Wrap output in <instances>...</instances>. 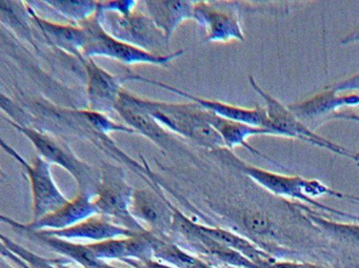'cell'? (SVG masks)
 I'll list each match as a JSON object with an SVG mask.
<instances>
[{"label":"cell","instance_id":"obj_1","mask_svg":"<svg viewBox=\"0 0 359 268\" xmlns=\"http://www.w3.org/2000/svg\"><path fill=\"white\" fill-rule=\"evenodd\" d=\"M214 154L218 158L222 159L226 164L241 171V174L253 180L258 185L274 194L275 196L300 201L306 204L312 205L316 209L340 216V217L350 218L354 221L359 222V216L337 211V209H332V207L314 200V197L330 196L338 199H348L352 202L359 203V197L337 192L318 180L306 179L299 176L280 175V174L259 169V167H254V165L241 160L232 150H228V148L214 150Z\"/></svg>","mask_w":359,"mask_h":268},{"label":"cell","instance_id":"obj_2","mask_svg":"<svg viewBox=\"0 0 359 268\" xmlns=\"http://www.w3.org/2000/svg\"><path fill=\"white\" fill-rule=\"evenodd\" d=\"M138 104L146 108L165 129L192 140L212 150L226 148L224 140L208 120L209 112L198 104H167L137 97Z\"/></svg>","mask_w":359,"mask_h":268},{"label":"cell","instance_id":"obj_3","mask_svg":"<svg viewBox=\"0 0 359 268\" xmlns=\"http://www.w3.org/2000/svg\"><path fill=\"white\" fill-rule=\"evenodd\" d=\"M8 122L32 142L39 156L51 164L60 165L69 171L76 180L81 192L93 198L96 196L102 181L100 169L79 159L67 142L54 136L12 120H8Z\"/></svg>","mask_w":359,"mask_h":268},{"label":"cell","instance_id":"obj_4","mask_svg":"<svg viewBox=\"0 0 359 268\" xmlns=\"http://www.w3.org/2000/svg\"><path fill=\"white\" fill-rule=\"evenodd\" d=\"M96 16L100 26L113 38L154 55L171 54L170 39L157 28L148 14L137 9L129 14L98 9Z\"/></svg>","mask_w":359,"mask_h":268},{"label":"cell","instance_id":"obj_5","mask_svg":"<svg viewBox=\"0 0 359 268\" xmlns=\"http://www.w3.org/2000/svg\"><path fill=\"white\" fill-rule=\"evenodd\" d=\"M102 181L94 203L98 213L104 216L113 223L127 228L133 232H148L131 213L133 188L126 179L125 171L110 163H104L100 167Z\"/></svg>","mask_w":359,"mask_h":268},{"label":"cell","instance_id":"obj_6","mask_svg":"<svg viewBox=\"0 0 359 268\" xmlns=\"http://www.w3.org/2000/svg\"><path fill=\"white\" fill-rule=\"evenodd\" d=\"M79 26L85 30L86 36H87L85 47H83L85 58L92 59L93 57L102 56V57L111 58L130 66L138 64L167 66L175 58L180 57L184 54V50H180L169 55H154L123 41H117L102 29L96 14L93 17L79 24Z\"/></svg>","mask_w":359,"mask_h":268},{"label":"cell","instance_id":"obj_7","mask_svg":"<svg viewBox=\"0 0 359 268\" xmlns=\"http://www.w3.org/2000/svg\"><path fill=\"white\" fill-rule=\"evenodd\" d=\"M249 83L252 89L264 99V104H266L264 108H266V114H268L271 129L274 132L275 135L302 140V141L312 144V146H317V148H325V150H330V152L335 153L339 156L348 157L352 160L354 159V154L348 152L346 148L334 143L331 140H327V138L317 135L314 131L311 129L310 127L299 120L287 106H283L276 98L266 93L256 83L253 76L249 77Z\"/></svg>","mask_w":359,"mask_h":268},{"label":"cell","instance_id":"obj_8","mask_svg":"<svg viewBox=\"0 0 359 268\" xmlns=\"http://www.w3.org/2000/svg\"><path fill=\"white\" fill-rule=\"evenodd\" d=\"M1 148L24 167L25 171L30 180L33 198L32 221H36L43 216L57 211L58 209L69 202V199L65 197L62 190L58 188L57 184L54 181L51 171V163L37 155L35 157L34 162L30 164L18 154V150L8 146L5 141H1Z\"/></svg>","mask_w":359,"mask_h":268},{"label":"cell","instance_id":"obj_9","mask_svg":"<svg viewBox=\"0 0 359 268\" xmlns=\"http://www.w3.org/2000/svg\"><path fill=\"white\" fill-rule=\"evenodd\" d=\"M239 3L196 1L194 20L205 29V43L245 41Z\"/></svg>","mask_w":359,"mask_h":268},{"label":"cell","instance_id":"obj_10","mask_svg":"<svg viewBox=\"0 0 359 268\" xmlns=\"http://www.w3.org/2000/svg\"><path fill=\"white\" fill-rule=\"evenodd\" d=\"M125 78L126 81H142V83L157 85V87L167 90V91L172 92V93L178 94V95L182 96L187 99L192 100L194 104H198L203 110L208 111V112L212 113L216 116L222 117V118L272 131L266 108H262V106H256V108H241V106H232V104H224V102L217 101V100L197 97V96L190 95V94L186 93L182 90L171 87V85L153 80V79L146 78L142 75L134 74V73L126 75Z\"/></svg>","mask_w":359,"mask_h":268},{"label":"cell","instance_id":"obj_11","mask_svg":"<svg viewBox=\"0 0 359 268\" xmlns=\"http://www.w3.org/2000/svg\"><path fill=\"white\" fill-rule=\"evenodd\" d=\"M93 197L79 192V196L73 200H69L64 206L53 213L43 216L36 221L22 224L11 218L1 216V221L9 224L14 230H31V232H43V230H62L71 227L91 216L98 213L97 207L94 203Z\"/></svg>","mask_w":359,"mask_h":268},{"label":"cell","instance_id":"obj_12","mask_svg":"<svg viewBox=\"0 0 359 268\" xmlns=\"http://www.w3.org/2000/svg\"><path fill=\"white\" fill-rule=\"evenodd\" d=\"M131 213L149 232L167 240L173 232L174 206L152 190H134Z\"/></svg>","mask_w":359,"mask_h":268},{"label":"cell","instance_id":"obj_13","mask_svg":"<svg viewBox=\"0 0 359 268\" xmlns=\"http://www.w3.org/2000/svg\"><path fill=\"white\" fill-rule=\"evenodd\" d=\"M115 112L136 133L142 134L161 148L172 150L175 146L176 141L169 132L138 104L137 96L123 90L115 106Z\"/></svg>","mask_w":359,"mask_h":268},{"label":"cell","instance_id":"obj_14","mask_svg":"<svg viewBox=\"0 0 359 268\" xmlns=\"http://www.w3.org/2000/svg\"><path fill=\"white\" fill-rule=\"evenodd\" d=\"M88 74L89 111L97 113L115 112V106L126 83L123 77L115 76L100 68L91 58L83 62Z\"/></svg>","mask_w":359,"mask_h":268},{"label":"cell","instance_id":"obj_15","mask_svg":"<svg viewBox=\"0 0 359 268\" xmlns=\"http://www.w3.org/2000/svg\"><path fill=\"white\" fill-rule=\"evenodd\" d=\"M359 106L358 94L339 95L331 89H325L317 95L302 102L290 104L287 108L306 125H317L330 120L332 115L336 114L341 108Z\"/></svg>","mask_w":359,"mask_h":268},{"label":"cell","instance_id":"obj_16","mask_svg":"<svg viewBox=\"0 0 359 268\" xmlns=\"http://www.w3.org/2000/svg\"><path fill=\"white\" fill-rule=\"evenodd\" d=\"M15 232H20L25 238L29 239L33 242L49 247L52 251L60 253L70 261L75 262L83 268H118L111 265L104 260L96 258L87 244L74 243L71 240L57 238V237L48 236V234H41L39 232L22 230H18ZM123 262L129 265L130 268H144L136 260L128 259Z\"/></svg>","mask_w":359,"mask_h":268},{"label":"cell","instance_id":"obj_17","mask_svg":"<svg viewBox=\"0 0 359 268\" xmlns=\"http://www.w3.org/2000/svg\"><path fill=\"white\" fill-rule=\"evenodd\" d=\"M92 253L100 260H125L132 259L144 262L154 259L153 245L149 239V230L137 232L127 238L111 239L102 242L87 244Z\"/></svg>","mask_w":359,"mask_h":268},{"label":"cell","instance_id":"obj_18","mask_svg":"<svg viewBox=\"0 0 359 268\" xmlns=\"http://www.w3.org/2000/svg\"><path fill=\"white\" fill-rule=\"evenodd\" d=\"M48 236L57 237L66 240H91L95 242L111 240V239L127 238L137 232H131L113 223L111 220L100 213L91 216L88 219L62 230H43L39 232Z\"/></svg>","mask_w":359,"mask_h":268},{"label":"cell","instance_id":"obj_19","mask_svg":"<svg viewBox=\"0 0 359 268\" xmlns=\"http://www.w3.org/2000/svg\"><path fill=\"white\" fill-rule=\"evenodd\" d=\"M149 17L153 20L157 28L171 38L176 29L186 22L194 20V10L196 1H173V0H150L144 1Z\"/></svg>","mask_w":359,"mask_h":268},{"label":"cell","instance_id":"obj_20","mask_svg":"<svg viewBox=\"0 0 359 268\" xmlns=\"http://www.w3.org/2000/svg\"><path fill=\"white\" fill-rule=\"evenodd\" d=\"M28 11L30 13V17L39 24L41 32L52 45L74 56L83 64L85 62L87 58L83 56V47H85L87 36H86L85 30L81 26L55 24V22L43 20L31 8H28Z\"/></svg>","mask_w":359,"mask_h":268},{"label":"cell","instance_id":"obj_21","mask_svg":"<svg viewBox=\"0 0 359 268\" xmlns=\"http://www.w3.org/2000/svg\"><path fill=\"white\" fill-rule=\"evenodd\" d=\"M208 120L210 125L218 132L220 137L224 140V146L228 150H232L237 146H243L247 148L250 153L256 156L262 157L266 160L270 161L271 163L277 164L274 161L271 160L266 155L256 150L253 146L248 143L247 140L250 137L258 135H273L275 134L268 129H262V127H253V125H245V123L236 122V121L228 120V119L222 118V117L216 116L209 112L208 115Z\"/></svg>","mask_w":359,"mask_h":268},{"label":"cell","instance_id":"obj_22","mask_svg":"<svg viewBox=\"0 0 359 268\" xmlns=\"http://www.w3.org/2000/svg\"><path fill=\"white\" fill-rule=\"evenodd\" d=\"M293 209L300 213L302 219L314 226L315 228L327 234L333 240L351 246L359 247V224L344 223L327 219L319 213H315L306 205L295 203Z\"/></svg>","mask_w":359,"mask_h":268},{"label":"cell","instance_id":"obj_23","mask_svg":"<svg viewBox=\"0 0 359 268\" xmlns=\"http://www.w3.org/2000/svg\"><path fill=\"white\" fill-rule=\"evenodd\" d=\"M201 228L203 232L213 238L214 240L238 251L239 253L245 255V258L251 260L252 262L257 264L260 267L269 268L271 264L276 261L272 255H269L262 249L258 248L254 243L245 239V237L241 236V234H234V232L219 227L201 225Z\"/></svg>","mask_w":359,"mask_h":268},{"label":"cell","instance_id":"obj_24","mask_svg":"<svg viewBox=\"0 0 359 268\" xmlns=\"http://www.w3.org/2000/svg\"><path fill=\"white\" fill-rule=\"evenodd\" d=\"M149 239L153 245L154 259L170 264L176 268H215L207 262L180 248L175 243L149 232Z\"/></svg>","mask_w":359,"mask_h":268},{"label":"cell","instance_id":"obj_25","mask_svg":"<svg viewBox=\"0 0 359 268\" xmlns=\"http://www.w3.org/2000/svg\"><path fill=\"white\" fill-rule=\"evenodd\" d=\"M43 3L77 24L93 17L98 11V1L89 0H48Z\"/></svg>","mask_w":359,"mask_h":268},{"label":"cell","instance_id":"obj_26","mask_svg":"<svg viewBox=\"0 0 359 268\" xmlns=\"http://www.w3.org/2000/svg\"><path fill=\"white\" fill-rule=\"evenodd\" d=\"M241 227L254 237L275 238L277 227L266 213L258 209H245L237 216Z\"/></svg>","mask_w":359,"mask_h":268},{"label":"cell","instance_id":"obj_27","mask_svg":"<svg viewBox=\"0 0 359 268\" xmlns=\"http://www.w3.org/2000/svg\"><path fill=\"white\" fill-rule=\"evenodd\" d=\"M79 116L83 117L87 120L90 125L97 129L102 134H110L113 132H123L128 134H137L133 129L130 127H126L123 125H118L111 120L110 118L102 114V113L92 112V111H81L79 112Z\"/></svg>","mask_w":359,"mask_h":268},{"label":"cell","instance_id":"obj_28","mask_svg":"<svg viewBox=\"0 0 359 268\" xmlns=\"http://www.w3.org/2000/svg\"><path fill=\"white\" fill-rule=\"evenodd\" d=\"M138 1L135 0H117V1H98V9L104 11L129 14L137 9Z\"/></svg>","mask_w":359,"mask_h":268},{"label":"cell","instance_id":"obj_29","mask_svg":"<svg viewBox=\"0 0 359 268\" xmlns=\"http://www.w3.org/2000/svg\"><path fill=\"white\" fill-rule=\"evenodd\" d=\"M327 87L333 90L338 94L341 93V92H346L348 94H359V73L355 74L354 76L344 79V80L338 81L334 85H330Z\"/></svg>","mask_w":359,"mask_h":268},{"label":"cell","instance_id":"obj_30","mask_svg":"<svg viewBox=\"0 0 359 268\" xmlns=\"http://www.w3.org/2000/svg\"><path fill=\"white\" fill-rule=\"evenodd\" d=\"M269 268H325L312 263H297V262L275 261Z\"/></svg>","mask_w":359,"mask_h":268},{"label":"cell","instance_id":"obj_31","mask_svg":"<svg viewBox=\"0 0 359 268\" xmlns=\"http://www.w3.org/2000/svg\"><path fill=\"white\" fill-rule=\"evenodd\" d=\"M140 263L144 268H176L170 265V264L163 263V262H159L154 259L149 260V261L144 262V263L140 262Z\"/></svg>","mask_w":359,"mask_h":268},{"label":"cell","instance_id":"obj_32","mask_svg":"<svg viewBox=\"0 0 359 268\" xmlns=\"http://www.w3.org/2000/svg\"><path fill=\"white\" fill-rule=\"evenodd\" d=\"M333 119H337V120H348L353 121V122L359 123V116L354 114H344V113H336V114L332 115L330 120Z\"/></svg>","mask_w":359,"mask_h":268},{"label":"cell","instance_id":"obj_33","mask_svg":"<svg viewBox=\"0 0 359 268\" xmlns=\"http://www.w3.org/2000/svg\"><path fill=\"white\" fill-rule=\"evenodd\" d=\"M342 45H353V43H359V28L353 31L351 34L346 35L341 41Z\"/></svg>","mask_w":359,"mask_h":268},{"label":"cell","instance_id":"obj_34","mask_svg":"<svg viewBox=\"0 0 359 268\" xmlns=\"http://www.w3.org/2000/svg\"><path fill=\"white\" fill-rule=\"evenodd\" d=\"M0 268H15L9 264V262L6 261L5 258H3V260L0 261Z\"/></svg>","mask_w":359,"mask_h":268},{"label":"cell","instance_id":"obj_35","mask_svg":"<svg viewBox=\"0 0 359 268\" xmlns=\"http://www.w3.org/2000/svg\"><path fill=\"white\" fill-rule=\"evenodd\" d=\"M353 160L356 161V162H359V148H358V153H356V154H354V159Z\"/></svg>","mask_w":359,"mask_h":268},{"label":"cell","instance_id":"obj_36","mask_svg":"<svg viewBox=\"0 0 359 268\" xmlns=\"http://www.w3.org/2000/svg\"><path fill=\"white\" fill-rule=\"evenodd\" d=\"M358 95H359V94H358Z\"/></svg>","mask_w":359,"mask_h":268}]
</instances>
